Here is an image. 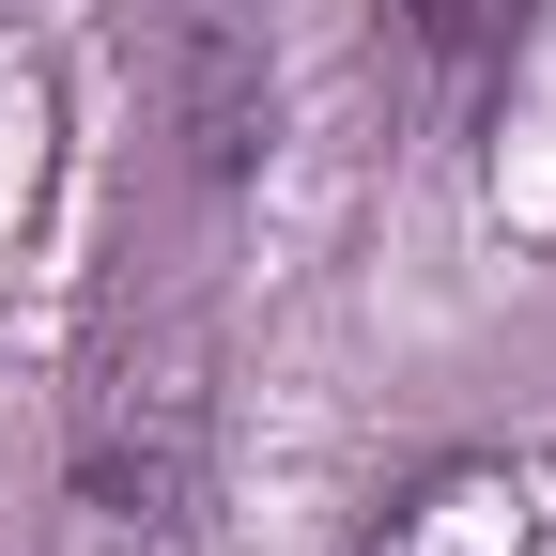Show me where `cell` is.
I'll return each instance as SVG.
<instances>
[{
  "instance_id": "1",
  "label": "cell",
  "mask_w": 556,
  "mask_h": 556,
  "mask_svg": "<svg viewBox=\"0 0 556 556\" xmlns=\"http://www.w3.org/2000/svg\"><path fill=\"white\" fill-rule=\"evenodd\" d=\"M201 495H217V356H201V325H155L78 402L62 556H201Z\"/></svg>"
},
{
  "instance_id": "3",
  "label": "cell",
  "mask_w": 556,
  "mask_h": 556,
  "mask_svg": "<svg viewBox=\"0 0 556 556\" xmlns=\"http://www.w3.org/2000/svg\"><path fill=\"white\" fill-rule=\"evenodd\" d=\"M402 31H417V47H433V62H448V78H464V62H495V47L526 31V0H402Z\"/></svg>"
},
{
  "instance_id": "2",
  "label": "cell",
  "mask_w": 556,
  "mask_h": 556,
  "mask_svg": "<svg viewBox=\"0 0 556 556\" xmlns=\"http://www.w3.org/2000/svg\"><path fill=\"white\" fill-rule=\"evenodd\" d=\"M356 556H556V448H433L402 464Z\"/></svg>"
}]
</instances>
